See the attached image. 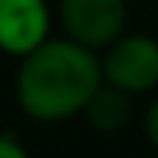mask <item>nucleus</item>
I'll return each mask as SVG.
<instances>
[{"mask_svg": "<svg viewBox=\"0 0 158 158\" xmlns=\"http://www.w3.org/2000/svg\"><path fill=\"white\" fill-rule=\"evenodd\" d=\"M99 84V53L68 40L65 34H50L40 47L19 59L16 102L28 118L56 124L81 115Z\"/></svg>", "mask_w": 158, "mask_h": 158, "instance_id": "f257e3e1", "label": "nucleus"}, {"mask_svg": "<svg viewBox=\"0 0 158 158\" xmlns=\"http://www.w3.org/2000/svg\"><path fill=\"white\" fill-rule=\"evenodd\" d=\"M62 34L93 53L106 50L127 28V0H56Z\"/></svg>", "mask_w": 158, "mask_h": 158, "instance_id": "7ed1b4c3", "label": "nucleus"}, {"mask_svg": "<svg viewBox=\"0 0 158 158\" xmlns=\"http://www.w3.org/2000/svg\"><path fill=\"white\" fill-rule=\"evenodd\" d=\"M0 158H31V155L19 139H13L10 133H0Z\"/></svg>", "mask_w": 158, "mask_h": 158, "instance_id": "0eeeda50", "label": "nucleus"}, {"mask_svg": "<svg viewBox=\"0 0 158 158\" xmlns=\"http://www.w3.org/2000/svg\"><path fill=\"white\" fill-rule=\"evenodd\" d=\"M102 84L118 87L127 96L152 93L158 87V40L152 34H118L99 50Z\"/></svg>", "mask_w": 158, "mask_h": 158, "instance_id": "f03ea898", "label": "nucleus"}, {"mask_svg": "<svg viewBox=\"0 0 158 158\" xmlns=\"http://www.w3.org/2000/svg\"><path fill=\"white\" fill-rule=\"evenodd\" d=\"M81 115H87V121H90L96 130H106V133L121 130V127H127L130 118H133V96L121 93L118 87L99 84V90L90 96V102L84 106Z\"/></svg>", "mask_w": 158, "mask_h": 158, "instance_id": "39448f33", "label": "nucleus"}, {"mask_svg": "<svg viewBox=\"0 0 158 158\" xmlns=\"http://www.w3.org/2000/svg\"><path fill=\"white\" fill-rule=\"evenodd\" d=\"M143 133H146V139L158 149V96L149 102V109H146V115H143Z\"/></svg>", "mask_w": 158, "mask_h": 158, "instance_id": "423d86ee", "label": "nucleus"}, {"mask_svg": "<svg viewBox=\"0 0 158 158\" xmlns=\"http://www.w3.org/2000/svg\"><path fill=\"white\" fill-rule=\"evenodd\" d=\"M53 10L47 0H0V53L22 59L50 37Z\"/></svg>", "mask_w": 158, "mask_h": 158, "instance_id": "20e7f679", "label": "nucleus"}]
</instances>
